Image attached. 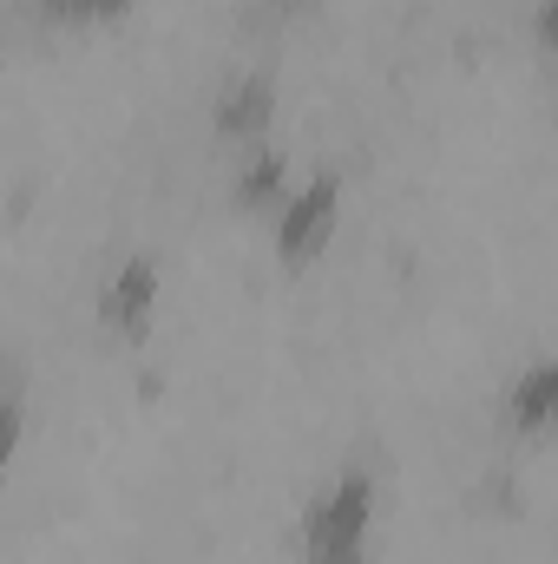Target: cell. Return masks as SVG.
<instances>
[{
    "label": "cell",
    "mask_w": 558,
    "mask_h": 564,
    "mask_svg": "<svg viewBox=\"0 0 558 564\" xmlns=\"http://www.w3.org/2000/svg\"><path fill=\"white\" fill-rule=\"evenodd\" d=\"M382 532V473L342 459L296 512V564H368Z\"/></svg>",
    "instance_id": "cell-1"
},
{
    "label": "cell",
    "mask_w": 558,
    "mask_h": 564,
    "mask_svg": "<svg viewBox=\"0 0 558 564\" xmlns=\"http://www.w3.org/2000/svg\"><path fill=\"white\" fill-rule=\"evenodd\" d=\"M342 204H348V171L342 164L296 171L289 197L270 210V250H277L282 270H309L315 257H329V243L342 230Z\"/></svg>",
    "instance_id": "cell-2"
},
{
    "label": "cell",
    "mask_w": 558,
    "mask_h": 564,
    "mask_svg": "<svg viewBox=\"0 0 558 564\" xmlns=\"http://www.w3.org/2000/svg\"><path fill=\"white\" fill-rule=\"evenodd\" d=\"M158 302H164V263L151 250H132L99 282V328L119 335V341H144L151 322H158Z\"/></svg>",
    "instance_id": "cell-3"
},
{
    "label": "cell",
    "mask_w": 558,
    "mask_h": 564,
    "mask_svg": "<svg viewBox=\"0 0 558 564\" xmlns=\"http://www.w3.org/2000/svg\"><path fill=\"white\" fill-rule=\"evenodd\" d=\"M211 126H217V139L224 144H257V139H277V73H237V79H224V93H217V106H211Z\"/></svg>",
    "instance_id": "cell-4"
},
{
    "label": "cell",
    "mask_w": 558,
    "mask_h": 564,
    "mask_svg": "<svg viewBox=\"0 0 558 564\" xmlns=\"http://www.w3.org/2000/svg\"><path fill=\"white\" fill-rule=\"evenodd\" d=\"M552 414H558V361L552 355H533L513 381H506V394H500V426L513 433V440H546L552 433Z\"/></svg>",
    "instance_id": "cell-5"
},
{
    "label": "cell",
    "mask_w": 558,
    "mask_h": 564,
    "mask_svg": "<svg viewBox=\"0 0 558 564\" xmlns=\"http://www.w3.org/2000/svg\"><path fill=\"white\" fill-rule=\"evenodd\" d=\"M296 184V158L282 151V139H257L237 151V171H230V204L244 217H270Z\"/></svg>",
    "instance_id": "cell-6"
},
{
    "label": "cell",
    "mask_w": 558,
    "mask_h": 564,
    "mask_svg": "<svg viewBox=\"0 0 558 564\" xmlns=\"http://www.w3.org/2000/svg\"><path fill=\"white\" fill-rule=\"evenodd\" d=\"M26 414H33V381L20 361H0V479L13 473V459L26 446Z\"/></svg>",
    "instance_id": "cell-7"
},
{
    "label": "cell",
    "mask_w": 558,
    "mask_h": 564,
    "mask_svg": "<svg viewBox=\"0 0 558 564\" xmlns=\"http://www.w3.org/2000/svg\"><path fill=\"white\" fill-rule=\"evenodd\" d=\"M139 0H79V26H112V20H126Z\"/></svg>",
    "instance_id": "cell-8"
},
{
    "label": "cell",
    "mask_w": 558,
    "mask_h": 564,
    "mask_svg": "<svg viewBox=\"0 0 558 564\" xmlns=\"http://www.w3.org/2000/svg\"><path fill=\"white\" fill-rule=\"evenodd\" d=\"M264 7H270V13H302L309 0H264Z\"/></svg>",
    "instance_id": "cell-9"
}]
</instances>
